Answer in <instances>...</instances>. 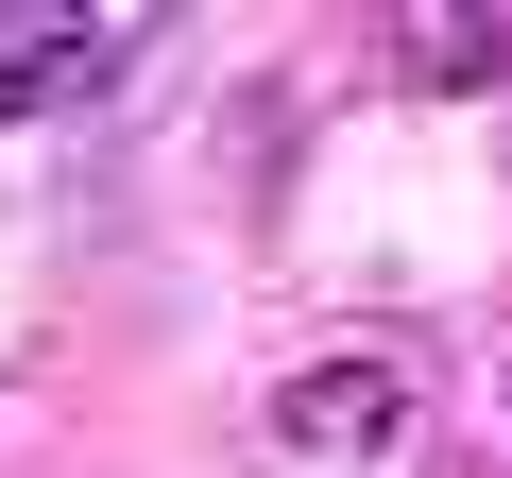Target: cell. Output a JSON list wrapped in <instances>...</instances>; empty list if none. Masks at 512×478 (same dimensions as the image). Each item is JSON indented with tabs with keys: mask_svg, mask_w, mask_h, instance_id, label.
<instances>
[{
	"mask_svg": "<svg viewBox=\"0 0 512 478\" xmlns=\"http://www.w3.org/2000/svg\"><path fill=\"white\" fill-rule=\"evenodd\" d=\"M410 410H427V359H308V376H274V444L291 461H359Z\"/></svg>",
	"mask_w": 512,
	"mask_h": 478,
	"instance_id": "obj_1",
	"label": "cell"
},
{
	"mask_svg": "<svg viewBox=\"0 0 512 478\" xmlns=\"http://www.w3.org/2000/svg\"><path fill=\"white\" fill-rule=\"evenodd\" d=\"M137 69V18H0V120L18 103H86Z\"/></svg>",
	"mask_w": 512,
	"mask_h": 478,
	"instance_id": "obj_2",
	"label": "cell"
},
{
	"mask_svg": "<svg viewBox=\"0 0 512 478\" xmlns=\"http://www.w3.org/2000/svg\"><path fill=\"white\" fill-rule=\"evenodd\" d=\"M410 69H427V86H478V69H512V18H410Z\"/></svg>",
	"mask_w": 512,
	"mask_h": 478,
	"instance_id": "obj_3",
	"label": "cell"
}]
</instances>
